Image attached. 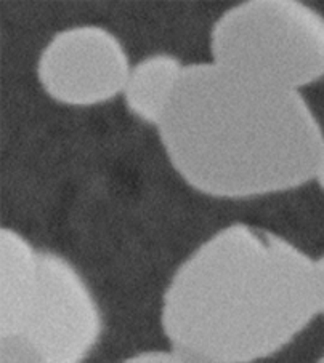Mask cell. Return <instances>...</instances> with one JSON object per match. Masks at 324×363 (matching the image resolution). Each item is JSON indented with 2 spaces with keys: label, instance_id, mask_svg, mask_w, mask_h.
<instances>
[{
  "label": "cell",
  "instance_id": "6da1fadb",
  "mask_svg": "<svg viewBox=\"0 0 324 363\" xmlns=\"http://www.w3.org/2000/svg\"><path fill=\"white\" fill-rule=\"evenodd\" d=\"M318 314L315 261L283 237L236 223L177 269L161 322L172 349L199 363H254Z\"/></svg>",
  "mask_w": 324,
  "mask_h": 363
},
{
  "label": "cell",
  "instance_id": "7a4b0ae2",
  "mask_svg": "<svg viewBox=\"0 0 324 363\" xmlns=\"http://www.w3.org/2000/svg\"><path fill=\"white\" fill-rule=\"evenodd\" d=\"M159 135L196 191L249 199L316 178L324 136L301 93L220 65L185 66Z\"/></svg>",
  "mask_w": 324,
  "mask_h": 363
},
{
  "label": "cell",
  "instance_id": "3957f363",
  "mask_svg": "<svg viewBox=\"0 0 324 363\" xmlns=\"http://www.w3.org/2000/svg\"><path fill=\"white\" fill-rule=\"evenodd\" d=\"M215 65L296 90L324 77V18L296 0H251L210 33Z\"/></svg>",
  "mask_w": 324,
  "mask_h": 363
},
{
  "label": "cell",
  "instance_id": "277c9868",
  "mask_svg": "<svg viewBox=\"0 0 324 363\" xmlns=\"http://www.w3.org/2000/svg\"><path fill=\"white\" fill-rule=\"evenodd\" d=\"M102 314L71 262L39 252L36 286L18 335L48 363H82L102 335Z\"/></svg>",
  "mask_w": 324,
  "mask_h": 363
},
{
  "label": "cell",
  "instance_id": "5b68a950",
  "mask_svg": "<svg viewBox=\"0 0 324 363\" xmlns=\"http://www.w3.org/2000/svg\"><path fill=\"white\" fill-rule=\"evenodd\" d=\"M129 58L114 34L98 26L65 29L47 43L37 65L43 90L70 106H93L124 91Z\"/></svg>",
  "mask_w": 324,
  "mask_h": 363
},
{
  "label": "cell",
  "instance_id": "8992f818",
  "mask_svg": "<svg viewBox=\"0 0 324 363\" xmlns=\"http://www.w3.org/2000/svg\"><path fill=\"white\" fill-rule=\"evenodd\" d=\"M39 250L15 230L0 233V336H15L33 296Z\"/></svg>",
  "mask_w": 324,
  "mask_h": 363
},
{
  "label": "cell",
  "instance_id": "52a82bcc",
  "mask_svg": "<svg viewBox=\"0 0 324 363\" xmlns=\"http://www.w3.org/2000/svg\"><path fill=\"white\" fill-rule=\"evenodd\" d=\"M185 66L172 55H153L130 69L124 98L141 121L159 125L176 95Z\"/></svg>",
  "mask_w": 324,
  "mask_h": 363
},
{
  "label": "cell",
  "instance_id": "ba28073f",
  "mask_svg": "<svg viewBox=\"0 0 324 363\" xmlns=\"http://www.w3.org/2000/svg\"><path fill=\"white\" fill-rule=\"evenodd\" d=\"M0 363H48L21 336H0Z\"/></svg>",
  "mask_w": 324,
  "mask_h": 363
},
{
  "label": "cell",
  "instance_id": "9c48e42d",
  "mask_svg": "<svg viewBox=\"0 0 324 363\" xmlns=\"http://www.w3.org/2000/svg\"><path fill=\"white\" fill-rule=\"evenodd\" d=\"M121 363H199L190 357L183 355L178 350H149V352H141L129 357L127 360Z\"/></svg>",
  "mask_w": 324,
  "mask_h": 363
},
{
  "label": "cell",
  "instance_id": "30bf717a",
  "mask_svg": "<svg viewBox=\"0 0 324 363\" xmlns=\"http://www.w3.org/2000/svg\"><path fill=\"white\" fill-rule=\"evenodd\" d=\"M315 272H316V293H318V304H320V314H324V255L320 259L315 261Z\"/></svg>",
  "mask_w": 324,
  "mask_h": 363
},
{
  "label": "cell",
  "instance_id": "8fae6325",
  "mask_svg": "<svg viewBox=\"0 0 324 363\" xmlns=\"http://www.w3.org/2000/svg\"><path fill=\"white\" fill-rule=\"evenodd\" d=\"M316 179L320 186L323 187L324 191V146H323V151H321V157H320V164H318V170H316Z\"/></svg>",
  "mask_w": 324,
  "mask_h": 363
},
{
  "label": "cell",
  "instance_id": "7c38bea8",
  "mask_svg": "<svg viewBox=\"0 0 324 363\" xmlns=\"http://www.w3.org/2000/svg\"><path fill=\"white\" fill-rule=\"evenodd\" d=\"M316 363H324V354L320 357V360H318Z\"/></svg>",
  "mask_w": 324,
  "mask_h": 363
}]
</instances>
